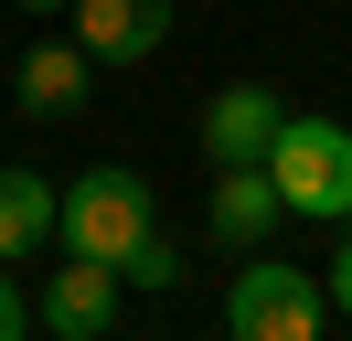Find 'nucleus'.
Instances as JSON below:
<instances>
[{"mask_svg": "<svg viewBox=\"0 0 352 341\" xmlns=\"http://www.w3.org/2000/svg\"><path fill=\"white\" fill-rule=\"evenodd\" d=\"M278 128H288V107H278V85H256V75H235V85H214L203 96V160L214 170H245V160H267L278 149Z\"/></svg>", "mask_w": 352, "mask_h": 341, "instance_id": "obj_4", "label": "nucleus"}, {"mask_svg": "<svg viewBox=\"0 0 352 341\" xmlns=\"http://www.w3.org/2000/svg\"><path fill=\"white\" fill-rule=\"evenodd\" d=\"M342 245H331V267H320V288H331V320H352V224H331Z\"/></svg>", "mask_w": 352, "mask_h": 341, "instance_id": "obj_11", "label": "nucleus"}, {"mask_svg": "<svg viewBox=\"0 0 352 341\" xmlns=\"http://www.w3.org/2000/svg\"><path fill=\"white\" fill-rule=\"evenodd\" d=\"M75 43L96 64H150L171 43V0H75Z\"/></svg>", "mask_w": 352, "mask_h": 341, "instance_id": "obj_8", "label": "nucleus"}, {"mask_svg": "<svg viewBox=\"0 0 352 341\" xmlns=\"http://www.w3.org/2000/svg\"><path fill=\"white\" fill-rule=\"evenodd\" d=\"M267 170H278V203L299 224H352V128L342 118H288Z\"/></svg>", "mask_w": 352, "mask_h": 341, "instance_id": "obj_2", "label": "nucleus"}, {"mask_svg": "<svg viewBox=\"0 0 352 341\" xmlns=\"http://www.w3.org/2000/svg\"><path fill=\"white\" fill-rule=\"evenodd\" d=\"M118 298H129V277H118L107 256H65V267L43 277V298H32V320H43L54 341H107Z\"/></svg>", "mask_w": 352, "mask_h": 341, "instance_id": "obj_5", "label": "nucleus"}, {"mask_svg": "<svg viewBox=\"0 0 352 341\" xmlns=\"http://www.w3.org/2000/svg\"><path fill=\"white\" fill-rule=\"evenodd\" d=\"M278 224H288V203H278V170H267V160H245V170H214L203 234H214L224 256H256V245H267Z\"/></svg>", "mask_w": 352, "mask_h": 341, "instance_id": "obj_6", "label": "nucleus"}, {"mask_svg": "<svg viewBox=\"0 0 352 341\" xmlns=\"http://www.w3.org/2000/svg\"><path fill=\"white\" fill-rule=\"evenodd\" d=\"M224 331L235 341H320L331 331V288L309 267H288V256H256L224 288Z\"/></svg>", "mask_w": 352, "mask_h": 341, "instance_id": "obj_3", "label": "nucleus"}, {"mask_svg": "<svg viewBox=\"0 0 352 341\" xmlns=\"http://www.w3.org/2000/svg\"><path fill=\"white\" fill-rule=\"evenodd\" d=\"M160 224V203H150V170H129V160H96V170H75L65 182V234H54V245L65 256H129L139 234Z\"/></svg>", "mask_w": 352, "mask_h": 341, "instance_id": "obj_1", "label": "nucleus"}, {"mask_svg": "<svg viewBox=\"0 0 352 341\" xmlns=\"http://www.w3.org/2000/svg\"><path fill=\"white\" fill-rule=\"evenodd\" d=\"M86 85H96V54L75 32L65 43H22V64H11V107H22V118H75Z\"/></svg>", "mask_w": 352, "mask_h": 341, "instance_id": "obj_7", "label": "nucleus"}, {"mask_svg": "<svg viewBox=\"0 0 352 341\" xmlns=\"http://www.w3.org/2000/svg\"><path fill=\"white\" fill-rule=\"evenodd\" d=\"M11 11H75V0H11Z\"/></svg>", "mask_w": 352, "mask_h": 341, "instance_id": "obj_13", "label": "nucleus"}, {"mask_svg": "<svg viewBox=\"0 0 352 341\" xmlns=\"http://www.w3.org/2000/svg\"><path fill=\"white\" fill-rule=\"evenodd\" d=\"M22 331H43V320H32V298H22V277H11V256H0V341H22Z\"/></svg>", "mask_w": 352, "mask_h": 341, "instance_id": "obj_12", "label": "nucleus"}, {"mask_svg": "<svg viewBox=\"0 0 352 341\" xmlns=\"http://www.w3.org/2000/svg\"><path fill=\"white\" fill-rule=\"evenodd\" d=\"M54 234H65V192L43 182V170H0V256H11V267H22V256H43Z\"/></svg>", "mask_w": 352, "mask_h": 341, "instance_id": "obj_9", "label": "nucleus"}, {"mask_svg": "<svg viewBox=\"0 0 352 341\" xmlns=\"http://www.w3.org/2000/svg\"><path fill=\"white\" fill-rule=\"evenodd\" d=\"M118 277H129V288H182V245H171V234L150 224V234H139L129 256H118Z\"/></svg>", "mask_w": 352, "mask_h": 341, "instance_id": "obj_10", "label": "nucleus"}]
</instances>
